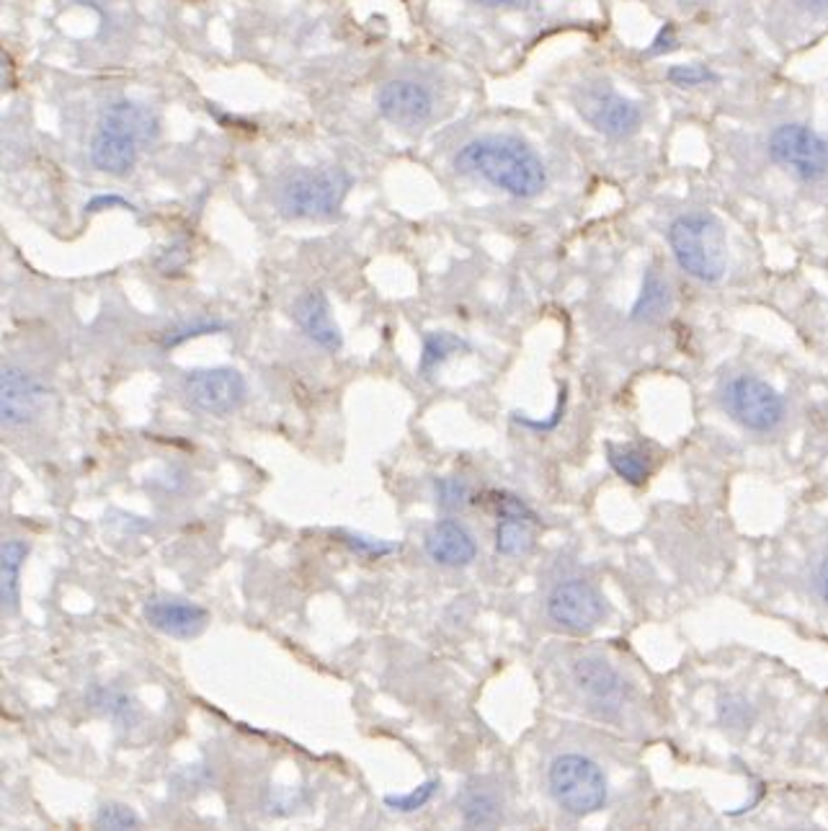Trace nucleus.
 Masks as SVG:
<instances>
[{"instance_id":"0eeeda50","label":"nucleus","mask_w":828,"mask_h":831,"mask_svg":"<svg viewBox=\"0 0 828 831\" xmlns=\"http://www.w3.org/2000/svg\"><path fill=\"white\" fill-rule=\"evenodd\" d=\"M767 153L772 163L792 174L798 182L816 184L828 176V140L800 121L775 127L767 140Z\"/></svg>"},{"instance_id":"6e6552de","label":"nucleus","mask_w":828,"mask_h":831,"mask_svg":"<svg viewBox=\"0 0 828 831\" xmlns=\"http://www.w3.org/2000/svg\"><path fill=\"white\" fill-rule=\"evenodd\" d=\"M181 395L194 411L223 419L246 403L248 385L233 366H201L184 374Z\"/></svg>"},{"instance_id":"b1692460","label":"nucleus","mask_w":828,"mask_h":831,"mask_svg":"<svg viewBox=\"0 0 828 831\" xmlns=\"http://www.w3.org/2000/svg\"><path fill=\"white\" fill-rule=\"evenodd\" d=\"M666 80L677 88H700V86H712L720 84V76L708 65L702 62H689V65H671L666 70Z\"/></svg>"},{"instance_id":"a211bd4d","label":"nucleus","mask_w":828,"mask_h":831,"mask_svg":"<svg viewBox=\"0 0 828 831\" xmlns=\"http://www.w3.org/2000/svg\"><path fill=\"white\" fill-rule=\"evenodd\" d=\"M29 558V542L23 540H3L0 548V602H3V613H16L19 607V581L23 560Z\"/></svg>"},{"instance_id":"72a5a7b5","label":"nucleus","mask_w":828,"mask_h":831,"mask_svg":"<svg viewBox=\"0 0 828 831\" xmlns=\"http://www.w3.org/2000/svg\"><path fill=\"white\" fill-rule=\"evenodd\" d=\"M816 592H818V597H821L828 605V558L821 566H818V571H816Z\"/></svg>"},{"instance_id":"4be33fe9","label":"nucleus","mask_w":828,"mask_h":831,"mask_svg":"<svg viewBox=\"0 0 828 831\" xmlns=\"http://www.w3.org/2000/svg\"><path fill=\"white\" fill-rule=\"evenodd\" d=\"M467 349V341L454 336L450 331H428L424 336V346H421L418 356V372L428 378L436 366H442L452 354H460Z\"/></svg>"},{"instance_id":"393cba45","label":"nucleus","mask_w":828,"mask_h":831,"mask_svg":"<svg viewBox=\"0 0 828 831\" xmlns=\"http://www.w3.org/2000/svg\"><path fill=\"white\" fill-rule=\"evenodd\" d=\"M93 829L96 831H142L137 813L129 809V805H121V803L103 805V809L99 811V817H96Z\"/></svg>"},{"instance_id":"f8f14e48","label":"nucleus","mask_w":828,"mask_h":831,"mask_svg":"<svg viewBox=\"0 0 828 831\" xmlns=\"http://www.w3.org/2000/svg\"><path fill=\"white\" fill-rule=\"evenodd\" d=\"M377 111L395 127H421L432 119L434 96L416 80H387L377 91Z\"/></svg>"},{"instance_id":"c85d7f7f","label":"nucleus","mask_w":828,"mask_h":831,"mask_svg":"<svg viewBox=\"0 0 828 831\" xmlns=\"http://www.w3.org/2000/svg\"><path fill=\"white\" fill-rule=\"evenodd\" d=\"M344 545L362 558H383V556H390V553L401 550V545L385 542V540H372V537H362V535H344Z\"/></svg>"},{"instance_id":"c756f323","label":"nucleus","mask_w":828,"mask_h":831,"mask_svg":"<svg viewBox=\"0 0 828 831\" xmlns=\"http://www.w3.org/2000/svg\"><path fill=\"white\" fill-rule=\"evenodd\" d=\"M493 496V507H496L499 517H511V519H526V521H534V525H540L538 515H534V509L530 507V504H524L519 496L514 493H491Z\"/></svg>"},{"instance_id":"423d86ee","label":"nucleus","mask_w":828,"mask_h":831,"mask_svg":"<svg viewBox=\"0 0 828 831\" xmlns=\"http://www.w3.org/2000/svg\"><path fill=\"white\" fill-rule=\"evenodd\" d=\"M720 405L728 419L753 434H769L785 421L787 403L767 380L757 374H736L720 390Z\"/></svg>"},{"instance_id":"412c9836","label":"nucleus","mask_w":828,"mask_h":831,"mask_svg":"<svg viewBox=\"0 0 828 831\" xmlns=\"http://www.w3.org/2000/svg\"><path fill=\"white\" fill-rule=\"evenodd\" d=\"M534 521L499 517V525L493 529V545L503 558H524L534 550Z\"/></svg>"},{"instance_id":"7ed1b4c3","label":"nucleus","mask_w":828,"mask_h":831,"mask_svg":"<svg viewBox=\"0 0 828 831\" xmlns=\"http://www.w3.org/2000/svg\"><path fill=\"white\" fill-rule=\"evenodd\" d=\"M669 246L681 272L702 284H718L728 272L726 227L710 212H684L669 225Z\"/></svg>"},{"instance_id":"6ab92c4d","label":"nucleus","mask_w":828,"mask_h":831,"mask_svg":"<svg viewBox=\"0 0 828 831\" xmlns=\"http://www.w3.org/2000/svg\"><path fill=\"white\" fill-rule=\"evenodd\" d=\"M669 307H671L669 282H666L655 268H648V272L643 274V284H640V292L635 297V305H632V311H630V317L640 323H653L669 313Z\"/></svg>"},{"instance_id":"7c9ffc66","label":"nucleus","mask_w":828,"mask_h":831,"mask_svg":"<svg viewBox=\"0 0 828 831\" xmlns=\"http://www.w3.org/2000/svg\"><path fill=\"white\" fill-rule=\"evenodd\" d=\"M673 50H679V35H677V27L669 21L659 29V35L653 37V42L645 47L643 57H663Z\"/></svg>"},{"instance_id":"2f4dec72","label":"nucleus","mask_w":828,"mask_h":831,"mask_svg":"<svg viewBox=\"0 0 828 831\" xmlns=\"http://www.w3.org/2000/svg\"><path fill=\"white\" fill-rule=\"evenodd\" d=\"M746 715H749V707H746L743 700H738V697L720 700V718H722V723H728V726H738V723L746 721Z\"/></svg>"},{"instance_id":"f3484780","label":"nucleus","mask_w":828,"mask_h":831,"mask_svg":"<svg viewBox=\"0 0 828 831\" xmlns=\"http://www.w3.org/2000/svg\"><path fill=\"white\" fill-rule=\"evenodd\" d=\"M457 803L465 831H499L501 801L496 790L483 785L481 780H473L462 788Z\"/></svg>"},{"instance_id":"4468645a","label":"nucleus","mask_w":828,"mask_h":831,"mask_svg":"<svg viewBox=\"0 0 828 831\" xmlns=\"http://www.w3.org/2000/svg\"><path fill=\"white\" fill-rule=\"evenodd\" d=\"M292 317H295L299 331H303L315 346H321L323 352L336 354L338 349L344 346V336H341L336 317H333L326 292L305 290L303 295L295 300V305H292Z\"/></svg>"},{"instance_id":"bb28decb","label":"nucleus","mask_w":828,"mask_h":831,"mask_svg":"<svg viewBox=\"0 0 828 831\" xmlns=\"http://www.w3.org/2000/svg\"><path fill=\"white\" fill-rule=\"evenodd\" d=\"M91 703L93 707H99V711H103L109 715V718L119 721V718H129L135 711L132 700H129L125 692H117V690H107V687H99L91 692Z\"/></svg>"},{"instance_id":"cd10ccee","label":"nucleus","mask_w":828,"mask_h":831,"mask_svg":"<svg viewBox=\"0 0 828 831\" xmlns=\"http://www.w3.org/2000/svg\"><path fill=\"white\" fill-rule=\"evenodd\" d=\"M436 788H440V782H436V780H428V782H424V785L413 788L408 795H387V798H385V803L390 805V809L403 811V813L418 811V809H424V805H426L428 801H432L434 793H436Z\"/></svg>"},{"instance_id":"2eb2a0df","label":"nucleus","mask_w":828,"mask_h":831,"mask_svg":"<svg viewBox=\"0 0 828 831\" xmlns=\"http://www.w3.org/2000/svg\"><path fill=\"white\" fill-rule=\"evenodd\" d=\"M426 556L442 568H465L477 558V540L460 519H440L424 537Z\"/></svg>"},{"instance_id":"aec40b11","label":"nucleus","mask_w":828,"mask_h":831,"mask_svg":"<svg viewBox=\"0 0 828 831\" xmlns=\"http://www.w3.org/2000/svg\"><path fill=\"white\" fill-rule=\"evenodd\" d=\"M607 462L609 468L614 470L617 478H622L624 483L630 486H645L648 478H651L653 472V466H651V458L640 450V447H632V444H614V442H607Z\"/></svg>"},{"instance_id":"ddd939ff","label":"nucleus","mask_w":828,"mask_h":831,"mask_svg":"<svg viewBox=\"0 0 828 831\" xmlns=\"http://www.w3.org/2000/svg\"><path fill=\"white\" fill-rule=\"evenodd\" d=\"M142 617L158 633L178 641L199 638L209 625V613L197 602L176 597H152L142 605Z\"/></svg>"},{"instance_id":"c9c22d12","label":"nucleus","mask_w":828,"mask_h":831,"mask_svg":"<svg viewBox=\"0 0 828 831\" xmlns=\"http://www.w3.org/2000/svg\"><path fill=\"white\" fill-rule=\"evenodd\" d=\"M800 8H806V11L816 13V16H826L828 13V0H798Z\"/></svg>"},{"instance_id":"f03ea898","label":"nucleus","mask_w":828,"mask_h":831,"mask_svg":"<svg viewBox=\"0 0 828 831\" xmlns=\"http://www.w3.org/2000/svg\"><path fill=\"white\" fill-rule=\"evenodd\" d=\"M158 135V119L140 104L119 101L103 111L91 148L93 168L109 176H127L135 168L142 143Z\"/></svg>"},{"instance_id":"473e14b6","label":"nucleus","mask_w":828,"mask_h":831,"mask_svg":"<svg viewBox=\"0 0 828 831\" xmlns=\"http://www.w3.org/2000/svg\"><path fill=\"white\" fill-rule=\"evenodd\" d=\"M111 207L135 209L125 197H119V194H99V197H93L91 202H86L83 209H86V215H96V212H103V209H111Z\"/></svg>"},{"instance_id":"f704fd0d","label":"nucleus","mask_w":828,"mask_h":831,"mask_svg":"<svg viewBox=\"0 0 828 831\" xmlns=\"http://www.w3.org/2000/svg\"><path fill=\"white\" fill-rule=\"evenodd\" d=\"M477 3H483L489 8H526L532 0H477Z\"/></svg>"},{"instance_id":"9d476101","label":"nucleus","mask_w":828,"mask_h":831,"mask_svg":"<svg viewBox=\"0 0 828 831\" xmlns=\"http://www.w3.org/2000/svg\"><path fill=\"white\" fill-rule=\"evenodd\" d=\"M607 605L597 586L583 578H568L552 586L548 597V617L571 633H589L604 620Z\"/></svg>"},{"instance_id":"f257e3e1","label":"nucleus","mask_w":828,"mask_h":831,"mask_svg":"<svg viewBox=\"0 0 828 831\" xmlns=\"http://www.w3.org/2000/svg\"><path fill=\"white\" fill-rule=\"evenodd\" d=\"M452 163L460 174L481 178L516 199L538 197L548 186L545 163L514 135L475 137L462 145Z\"/></svg>"},{"instance_id":"5701e85b","label":"nucleus","mask_w":828,"mask_h":831,"mask_svg":"<svg viewBox=\"0 0 828 831\" xmlns=\"http://www.w3.org/2000/svg\"><path fill=\"white\" fill-rule=\"evenodd\" d=\"M434 499L436 507L446 515H454V511H462L473 499V491H470V483L465 478L460 476H444L434 480Z\"/></svg>"},{"instance_id":"9b49d317","label":"nucleus","mask_w":828,"mask_h":831,"mask_svg":"<svg viewBox=\"0 0 828 831\" xmlns=\"http://www.w3.org/2000/svg\"><path fill=\"white\" fill-rule=\"evenodd\" d=\"M47 401L45 382L21 366L8 364L0 374V421L6 429L27 427Z\"/></svg>"},{"instance_id":"1a4fd4ad","label":"nucleus","mask_w":828,"mask_h":831,"mask_svg":"<svg viewBox=\"0 0 828 831\" xmlns=\"http://www.w3.org/2000/svg\"><path fill=\"white\" fill-rule=\"evenodd\" d=\"M575 109L589 121L597 133H602L612 140H624L635 135L643 125V111L635 101L624 99L612 86L597 84L583 86L575 96Z\"/></svg>"},{"instance_id":"39448f33","label":"nucleus","mask_w":828,"mask_h":831,"mask_svg":"<svg viewBox=\"0 0 828 831\" xmlns=\"http://www.w3.org/2000/svg\"><path fill=\"white\" fill-rule=\"evenodd\" d=\"M548 785L555 803L571 817L602 811L609 795L604 770L583 754L555 756L548 770Z\"/></svg>"},{"instance_id":"20e7f679","label":"nucleus","mask_w":828,"mask_h":831,"mask_svg":"<svg viewBox=\"0 0 828 831\" xmlns=\"http://www.w3.org/2000/svg\"><path fill=\"white\" fill-rule=\"evenodd\" d=\"M352 176L341 168H305L284 178L276 194L284 217L331 219L344 205Z\"/></svg>"},{"instance_id":"a878e982","label":"nucleus","mask_w":828,"mask_h":831,"mask_svg":"<svg viewBox=\"0 0 828 831\" xmlns=\"http://www.w3.org/2000/svg\"><path fill=\"white\" fill-rule=\"evenodd\" d=\"M223 331H227V325L225 323H217V321L181 323V325H176V329H170V331L164 333V346L166 349H174V346L186 344V341H191V339L209 336V333H223Z\"/></svg>"},{"instance_id":"dca6fc26","label":"nucleus","mask_w":828,"mask_h":831,"mask_svg":"<svg viewBox=\"0 0 828 831\" xmlns=\"http://www.w3.org/2000/svg\"><path fill=\"white\" fill-rule=\"evenodd\" d=\"M573 680L589 700L599 705H614L622 697V676L612 664L599 656H581L573 664Z\"/></svg>"}]
</instances>
